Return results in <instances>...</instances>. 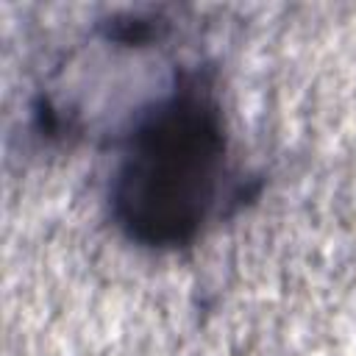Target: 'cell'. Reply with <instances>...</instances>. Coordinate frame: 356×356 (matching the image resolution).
<instances>
[{
    "label": "cell",
    "mask_w": 356,
    "mask_h": 356,
    "mask_svg": "<svg viewBox=\"0 0 356 356\" xmlns=\"http://www.w3.org/2000/svg\"><path fill=\"white\" fill-rule=\"evenodd\" d=\"M248 197L209 67H181L117 139L108 211L147 250H181Z\"/></svg>",
    "instance_id": "cell-1"
}]
</instances>
